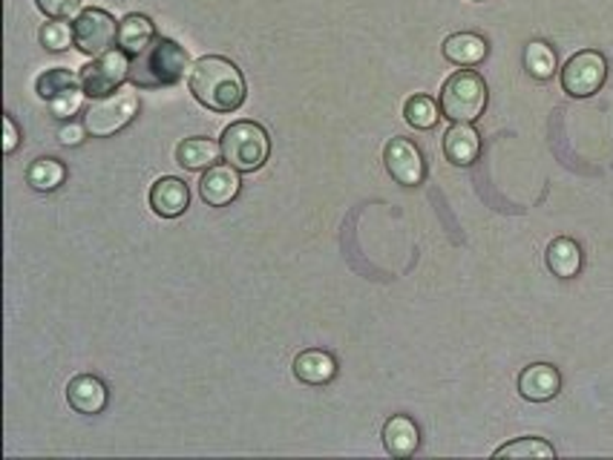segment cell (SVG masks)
I'll use <instances>...</instances> for the list:
<instances>
[{"label":"cell","mask_w":613,"mask_h":460,"mask_svg":"<svg viewBox=\"0 0 613 460\" xmlns=\"http://www.w3.org/2000/svg\"><path fill=\"white\" fill-rule=\"evenodd\" d=\"M187 87H190V95L210 113H233L245 104V95H248L242 69L225 55H203L190 67Z\"/></svg>","instance_id":"cell-1"},{"label":"cell","mask_w":613,"mask_h":460,"mask_svg":"<svg viewBox=\"0 0 613 460\" xmlns=\"http://www.w3.org/2000/svg\"><path fill=\"white\" fill-rule=\"evenodd\" d=\"M190 69L187 49L171 38H155L153 44L130 61V84L139 90H164L176 87Z\"/></svg>","instance_id":"cell-2"},{"label":"cell","mask_w":613,"mask_h":460,"mask_svg":"<svg viewBox=\"0 0 613 460\" xmlns=\"http://www.w3.org/2000/svg\"><path fill=\"white\" fill-rule=\"evenodd\" d=\"M487 101V81L475 69H459L443 81L438 104H441L443 118H450L452 124H473L484 115Z\"/></svg>","instance_id":"cell-3"},{"label":"cell","mask_w":613,"mask_h":460,"mask_svg":"<svg viewBox=\"0 0 613 460\" xmlns=\"http://www.w3.org/2000/svg\"><path fill=\"white\" fill-rule=\"evenodd\" d=\"M219 145H222V159L240 173H254L271 156V136L263 124L256 122L228 124Z\"/></svg>","instance_id":"cell-4"},{"label":"cell","mask_w":613,"mask_h":460,"mask_svg":"<svg viewBox=\"0 0 613 460\" xmlns=\"http://www.w3.org/2000/svg\"><path fill=\"white\" fill-rule=\"evenodd\" d=\"M136 115H139V95L116 90L113 95L95 99L84 110V127L93 138H109L125 130L127 124H132Z\"/></svg>","instance_id":"cell-5"},{"label":"cell","mask_w":613,"mask_h":460,"mask_svg":"<svg viewBox=\"0 0 613 460\" xmlns=\"http://www.w3.org/2000/svg\"><path fill=\"white\" fill-rule=\"evenodd\" d=\"M130 55L125 49H109V53L99 55L86 64L78 76H81V90L90 101L113 95L118 87L130 81Z\"/></svg>","instance_id":"cell-6"},{"label":"cell","mask_w":613,"mask_h":460,"mask_svg":"<svg viewBox=\"0 0 613 460\" xmlns=\"http://www.w3.org/2000/svg\"><path fill=\"white\" fill-rule=\"evenodd\" d=\"M608 81V58L597 49H582L562 67V90L570 99H590Z\"/></svg>","instance_id":"cell-7"},{"label":"cell","mask_w":613,"mask_h":460,"mask_svg":"<svg viewBox=\"0 0 613 460\" xmlns=\"http://www.w3.org/2000/svg\"><path fill=\"white\" fill-rule=\"evenodd\" d=\"M72 32H76V49L78 53L99 58V55L109 53L118 44V23L116 18L104 12V9H84L81 15L72 21Z\"/></svg>","instance_id":"cell-8"},{"label":"cell","mask_w":613,"mask_h":460,"mask_svg":"<svg viewBox=\"0 0 613 460\" xmlns=\"http://www.w3.org/2000/svg\"><path fill=\"white\" fill-rule=\"evenodd\" d=\"M383 164H386L389 176L395 179L397 184H404V187H418L427 179L424 153L409 138H389L386 147H383Z\"/></svg>","instance_id":"cell-9"},{"label":"cell","mask_w":613,"mask_h":460,"mask_svg":"<svg viewBox=\"0 0 613 460\" xmlns=\"http://www.w3.org/2000/svg\"><path fill=\"white\" fill-rule=\"evenodd\" d=\"M242 191L240 170L231 164H213L205 170V176L199 179V199L208 207H225L231 205Z\"/></svg>","instance_id":"cell-10"},{"label":"cell","mask_w":613,"mask_h":460,"mask_svg":"<svg viewBox=\"0 0 613 460\" xmlns=\"http://www.w3.org/2000/svg\"><path fill=\"white\" fill-rule=\"evenodd\" d=\"M562 391L559 368L551 363H533L519 375V394L530 403H547Z\"/></svg>","instance_id":"cell-11"},{"label":"cell","mask_w":613,"mask_h":460,"mask_svg":"<svg viewBox=\"0 0 613 460\" xmlns=\"http://www.w3.org/2000/svg\"><path fill=\"white\" fill-rule=\"evenodd\" d=\"M67 403L78 414H102L109 403V389L102 377L78 375L67 383Z\"/></svg>","instance_id":"cell-12"},{"label":"cell","mask_w":613,"mask_h":460,"mask_svg":"<svg viewBox=\"0 0 613 460\" xmlns=\"http://www.w3.org/2000/svg\"><path fill=\"white\" fill-rule=\"evenodd\" d=\"M383 446L392 458H412L420 449V429L409 414H392L383 423Z\"/></svg>","instance_id":"cell-13"},{"label":"cell","mask_w":613,"mask_h":460,"mask_svg":"<svg viewBox=\"0 0 613 460\" xmlns=\"http://www.w3.org/2000/svg\"><path fill=\"white\" fill-rule=\"evenodd\" d=\"M190 205V191L187 184L176 176H162L150 187V207L155 216L162 219H176Z\"/></svg>","instance_id":"cell-14"},{"label":"cell","mask_w":613,"mask_h":460,"mask_svg":"<svg viewBox=\"0 0 613 460\" xmlns=\"http://www.w3.org/2000/svg\"><path fill=\"white\" fill-rule=\"evenodd\" d=\"M294 377L305 386H328L337 377V357L323 348H305L294 357Z\"/></svg>","instance_id":"cell-15"},{"label":"cell","mask_w":613,"mask_h":460,"mask_svg":"<svg viewBox=\"0 0 613 460\" xmlns=\"http://www.w3.org/2000/svg\"><path fill=\"white\" fill-rule=\"evenodd\" d=\"M482 153V136L473 124H452L450 130L443 133V156L459 164V168H470L478 161Z\"/></svg>","instance_id":"cell-16"},{"label":"cell","mask_w":613,"mask_h":460,"mask_svg":"<svg viewBox=\"0 0 613 460\" xmlns=\"http://www.w3.org/2000/svg\"><path fill=\"white\" fill-rule=\"evenodd\" d=\"M443 58L455 67H478L487 58L489 46L478 32H455L443 41Z\"/></svg>","instance_id":"cell-17"},{"label":"cell","mask_w":613,"mask_h":460,"mask_svg":"<svg viewBox=\"0 0 613 460\" xmlns=\"http://www.w3.org/2000/svg\"><path fill=\"white\" fill-rule=\"evenodd\" d=\"M155 41V23L141 12H130L118 21V49H125L130 58L144 53Z\"/></svg>","instance_id":"cell-18"},{"label":"cell","mask_w":613,"mask_h":460,"mask_svg":"<svg viewBox=\"0 0 613 460\" xmlns=\"http://www.w3.org/2000/svg\"><path fill=\"white\" fill-rule=\"evenodd\" d=\"M544 260H547V268H551L553 276L574 279V276H579V271H582V248H579L576 239L556 237L551 245H547Z\"/></svg>","instance_id":"cell-19"},{"label":"cell","mask_w":613,"mask_h":460,"mask_svg":"<svg viewBox=\"0 0 613 460\" xmlns=\"http://www.w3.org/2000/svg\"><path fill=\"white\" fill-rule=\"evenodd\" d=\"M219 159H222V145H217L213 138L194 136L180 141V147H176V161L185 170H194V173L213 168Z\"/></svg>","instance_id":"cell-20"},{"label":"cell","mask_w":613,"mask_h":460,"mask_svg":"<svg viewBox=\"0 0 613 460\" xmlns=\"http://www.w3.org/2000/svg\"><path fill=\"white\" fill-rule=\"evenodd\" d=\"M63 182H67V164L53 156H41L26 170V184L38 193H55Z\"/></svg>","instance_id":"cell-21"},{"label":"cell","mask_w":613,"mask_h":460,"mask_svg":"<svg viewBox=\"0 0 613 460\" xmlns=\"http://www.w3.org/2000/svg\"><path fill=\"white\" fill-rule=\"evenodd\" d=\"M76 87H81V76H76V72L67 67L47 69V72H41L38 81H35V92H38V99H44L47 104L55 99H61L63 92L76 90Z\"/></svg>","instance_id":"cell-22"},{"label":"cell","mask_w":613,"mask_h":460,"mask_svg":"<svg viewBox=\"0 0 613 460\" xmlns=\"http://www.w3.org/2000/svg\"><path fill=\"white\" fill-rule=\"evenodd\" d=\"M524 67L536 81H551L559 69V61H556V53H553L551 44L544 41H530L528 49H524Z\"/></svg>","instance_id":"cell-23"},{"label":"cell","mask_w":613,"mask_h":460,"mask_svg":"<svg viewBox=\"0 0 613 460\" xmlns=\"http://www.w3.org/2000/svg\"><path fill=\"white\" fill-rule=\"evenodd\" d=\"M404 118L415 130H432L438 118H443L441 104H435V99L429 95H412L404 104Z\"/></svg>","instance_id":"cell-24"},{"label":"cell","mask_w":613,"mask_h":460,"mask_svg":"<svg viewBox=\"0 0 613 460\" xmlns=\"http://www.w3.org/2000/svg\"><path fill=\"white\" fill-rule=\"evenodd\" d=\"M496 458H556V449L542 437H519L496 449Z\"/></svg>","instance_id":"cell-25"},{"label":"cell","mask_w":613,"mask_h":460,"mask_svg":"<svg viewBox=\"0 0 613 460\" xmlns=\"http://www.w3.org/2000/svg\"><path fill=\"white\" fill-rule=\"evenodd\" d=\"M41 46L49 49V53H63V49H70L76 46V32L67 21H49L41 26Z\"/></svg>","instance_id":"cell-26"},{"label":"cell","mask_w":613,"mask_h":460,"mask_svg":"<svg viewBox=\"0 0 613 460\" xmlns=\"http://www.w3.org/2000/svg\"><path fill=\"white\" fill-rule=\"evenodd\" d=\"M35 3L49 21H76L84 12L81 0H35Z\"/></svg>","instance_id":"cell-27"},{"label":"cell","mask_w":613,"mask_h":460,"mask_svg":"<svg viewBox=\"0 0 613 460\" xmlns=\"http://www.w3.org/2000/svg\"><path fill=\"white\" fill-rule=\"evenodd\" d=\"M84 90L81 87H76V90L63 92L61 99L49 101V110H53L55 118H61V122H72V115L81 113V104H84Z\"/></svg>","instance_id":"cell-28"},{"label":"cell","mask_w":613,"mask_h":460,"mask_svg":"<svg viewBox=\"0 0 613 460\" xmlns=\"http://www.w3.org/2000/svg\"><path fill=\"white\" fill-rule=\"evenodd\" d=\"M86 136H90V133H86L84 122H81V124L70 122V124H63L61 130H58V141H61L63 147H78Z\"/></svg>","instance_id":"cell-29"},{"label":"cell","mask_w":613,"mask_h":460,"mask_svg":"<svg viewBox=\"0 0 613 460\" xmlns=\"http://www.w3.org/2000/svg\"><path fill=\"white\" fill-rule=\"evenodd\" d=\"M21 145V133H18L15 122H12V115H3V153L12 156Z\"/></svg>","instance_id":"cell-30"}]
</instances>
